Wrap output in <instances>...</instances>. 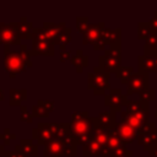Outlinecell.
Here are the masks:
<instances>
[{
  "label": "cell",
  "instance_id": "21",
  "mask_svg": "<svg viewBox=\"0 0 157 157\" xmlns=\"http://www.w3.org/2000/svg\"><path fill=\"white\" fill-rule=\"evenodd\" d=\"M9 94H10L9 104L11 107H21L22 103L27 99V90L26 88H22V90L11 88L9 91Z\"/></svg>",
  "mask_w": 157,
  "mask_h": 157
},
{
  "label": "cell",
  "instance_id": "11",
  "mask_svg": "<svg viewBox=\"0 0 157 157\" xmlns=\"http://www.w3.org/2000/svg\"><path fill=\"white\" fill-rule=\"evenodd\" d=\"M54 44L50 43L47 39H38L32 38V50L31 55H45V56H53L55 54Z\"/></svg>",
  "mask_w": 157,
  "mask_h": 157
},
{
  "label": "cell",
  "instance_id": "30",
  "mask_svg": "<svg viewBox=\"0 0 157 157\" xmlns=\"http://www.w3.org/2000/svg\"><path fill=\"white\" fill-rule=\"evenodd\" d=\"M157 50V34L152 33L145 42V47H144V54H150V53H155Z\"/></svg>",
  "mask_w": 157,
  "mask_h": 157
},
{
  "label": "cell",
  "instance_id": "16",
  "mask_svg": "<svg viewBox=\"0 0 157 157\" xmlns=\"http://www.w3.org/2000/svg\"><path fill=\"white\" fill-rule=\"evenodd\" d=\"M54 109V102L48 99H39L32 107V115L37 118H48Z\"/></svg>",
  "mask_w": 157,
  "mask_h": 157
},
{
  "label": "cell",
  "instance_id": "14",
  "mask_svg": "<svg viewBox=\"0 0 157 157\" xmlns=\"http://www.w3.org/2000/svg\"><path fill=\"white\" fill-rule=\"evenodd\" d=\"M139 72H152L157 70V53H150V54H144L139 56Z\"/></svg>",
  "mask_w": 157,
  "mask_h": 157
},
{
  "label": "cell",
  "instance_id": "37",
  "mask_svg": "<svg viewBox=\"0 0 157 157\" xmlns=\"http://www.w3.org/2000/svg\"><path fill=\"white\" fill-rule=\"evenodd\" d=\"M20 108H21V120L25 121V123H32V120H33V115H32L31 113L27 112L26 105H21Z\"/></svg>",
  "mask_w": 157,
  "mask_h": 157
},
{
  "label": "cell",
  "instance_id": "19",
  "mask_svg": "<svg viewBox=\"0 0 157 157\" xmlns=\"http://www.w3.org/2000/svg\"><path fill=\"white\" fill-rule=\"evenodd\" d=\"M137 140H139V145L142 146V148L145 151H150L152 147H155L157 145V128H155L153 130H151L148 132L139 135Z\"/></svg>",
  "mask_w": 157,
  "mask_h": 157
},
{
  "label": "cell",
  "instance_id": "6",
  "mask_svg": "<svg viewBox=\"0 0 157 157\" xmlns=\"http://www.w3.org/2000/svg\"><path fill=\"white\" fill-rule=\"evenodd\" d=\"M129 103L128 101V96L123 94L120 90L115 88V90H109V92L107 94H104V105L110 108V110L115 112V113H120L123 110V107L125 108L126 104Z\"/></svg>",
  "mask_w": 157,
  "mask_h": 157
},
{
  "label": "cell",
  "instance_id": "35",
  "mask_svg": "<svg viewBox=\"0 0 157 157\" xmlns=\"http://www.w3.org/2000/svg\"><path fill=\"white\" fill-rule=\"evenodd\" d=\"M131 155H132V152L129 151V150L124 146V147H120V148L113 151L109 157H129V156H131Z\"/></svg>",
  "mask_w": 157,
  "mask_h": 157
},
{
  "label": "cell",
  "instance_id": "44",
  "mask_svg": "<svg viewBox=\"0 0 157 157\" xmlns=\"http://www.w3.org/2000/svg\"><path fill=\"white\" fill-rule=\"evenodd\" d=\"M155 117H157V107H156V110H155Z\"/></svg>",
  "mask_w": 157,
  "mask_h": 157
},
{
  "label": "cell",
  "instance_id": "41",
  "mask_svg": "<svg viewBox=\"0 0 157 157\" xmlns=\"http://www.w3.org/2000/svg\"><path fill=\"white\" fill-rule=\"evenodd\" d=\"M148 152H150V156H151V157H157V145H156L155 147H152Z\"/></svg>",
  "mask_w": 157,
  "mask_h": 157
},
{
  "label": "cell",
  "instance_id": "1",
  "mask_svg": "<svg viewBox=\"0 0 157 157\" xmlns=\"http://www.w3.org/2000/svg\"><path fill=\"white\" fill-rule=\"evenodd\" d=\"M31 52L27 49L26 44L20 45V50H12L10 47H5L4 49V67L9 72L10 77L13 78L17 74L26 71L28 67H31L32 60Z\"/></svg>",
  "mask_w": 157,
  "mask_h": 157
},
{
  "label": "cell",
  "instance_id": "40",
  "mask_svg": "<svg viewBox=\"0 0 157 157\" xmlns=\"http://www.w3.org/2000/svg\"><path fill=\"white\" fill-rule=\"evenodd\" d=\"M71 52L70 50H65V52H60V61H66L67 59H71Z\"/></svg>",
  "mask_w": 157,
  "mask_h": 157
},
{
  "label": "cell",
  "instance_id": "24",
  "mask_svg": "<svg viewBox=\"0 0 157 157\" xmlns=\"http://www.w3.org/2000/svg\"><path fill=\"white\" fill-rule=\"evenodd\" d=\"M20 146L22 152H25L27 156H33L37 157L38 156V145L33 142V139H22L20 141Z\"/></svg>",
  "mask_w": 157,
  "mask_h": 157
},
{
  "label": "cell",
  "instance_id": "26",
  "mask_svg": "<svg viewBox=\"0 0 157 157\" xmlns=\"http://www.w3.org/2000/svg\"><path fill=\"white\" fill-rule=\"evenodd\" d=\"M101 152L102 146L94 139H92L90 144L82 147V156H101Z\"/></svg>",
  "mask_w": 157,
  "mask_h": 157
},
{
  "label": "cell",
  "instance_id": "18",
  "mask_svg": "<svg viewBox=\"0 0 157 157\" xmlns=\"http://www.w3.org/2000/svg\"><path fill=\"white\" fill-rule=\"evenodd\" d=\"M102 39L105 42L108 47L121 45V28H105L102 33Z\"/></svg>",
  "mask_w": 157,
  "mask_h": 157
},
{
  "label": "cell",
  "instance_id": "3",
  "mask_svg": "<svg viewBox=\"0 0 157 157\" xmlns=\"http://www.w3.org/2000/svg\"><path fill=\"white\" fill-rule=\"evenodd\" d=\"M121 66V45L109 47L99 56V67L105 72H115Z\"/></svg>",
  "mask_w": 157,
  "mask_h": 157
},
{
  "label": "cell",
  "instance_id": "5",
  "mask_svg": "<svg viewBox=\"0 0 157 157\" xmlns=\"http://www.w3.org/2000/svg\"><path fill=\"white\" fill-rule=\"evenodd\" d=\"M0 44H4L5 47L21 45V38L18 36L16 23L0 22Z\"/></svg>",
  "mask_w": 157,
  "mask_h": 157
},
{
  "label": "cell",
  "instance_id": "4",
  "mask_svg": "<svg viewBox=\"0 0 157 157\" xmlns=\"http://www.w3.org/2000/svg\"><path fill=\"white\" fill-rule=\"evenodd\" d=\"M87 78H88L87 86H88L90 90L93 91V93L96 96L104 94L107 90H110L109 74H105L99 66L94 67L93 71L88 72Z\"/></svg>",
  "mask_w": 157,
  "mask_h": 157
},
{
  "label": "cell",
  "instance_id": "39",
  "mask_svg": "<svg viewBox=\"0 0 157 157\" xmlns=\"http://www.w3.org/2000/svg\"><path fill=\"white\" fill-rule=\"evenodd\" d=\"M148 23H150V26L152 28V32L157 34V11L155 12V16L148 21Z\"/></svg>",
  "mask_w": 157,
  "mask_h": 157
},
{
  "label": "cell",
  "instance_id": "23",
  "mask_svg": "<svg viewBox=\"0 0 157 157\" xmlns=\"http://www.w3.org/2000/svg\"><path fill=\"white\" fill-rule=\"evenodd\" d=\"M109 135H110V130L97 126L93 131V139L102 146V148L107 147L108 145V140H109Z\"/></svg>",
  "mask_w": 157,
  "mask_h": 157
},
{
  "label": "cell",
  "instance_id": "9",
  "mask_svg": "<svg viewBox=\"0 0 157 157\" xmlns=\"http://www.w3.org/2000/svg\"><path fill=\"white\" fill-rule=\"evenodd\" d=\"M120 117L121 120H124L125 123H128L129 125H131L132 128L136 129V131L139 129H141L146 123H148V112H137V113H129L126 110H121L120 112Z\"/></svg>",
  "mask_w": 157,
  "mask_h": 157
},
{
  "label": "cell",
  "instance_id": "27",
  "mask_svg": "<svg viewBox=\"0 0 157 157\" xmlns=\"http://www.w3.org/2000/svg\"><path fill=\"white\" fill-rule=\"evenodd\" d=\"M120 147H124V142L120 140L118 132L115 131V129H112L110 130V135H109V140H108V145H107V148L113 152Z\"/></svg>",
  "mask_w": 157,
  "mask_h": 157
},
{
  "label": "cell",
  "instance_id": "22",
  "mask_svg": "<svg viewBox=\"0 0 157 157\" xmlns=\"http://www.w3.org/2000/svg\"><path fill=\"white\" fill-rule=\"evenodd\" d=\"M70 61H71V65L76 69L77 72H82L83 69H86L88 66V56L85 55L82 53V50H80V49L76 50L75 55L70 59Z\"/></svg>",
  "mask_w": 157,
  "mask_h": 157
},
{
  "label": "cell",
  "instance_id": "31",
  "mask_svg": "<svg viewBox=\"0 0 157 157\" xmlns=\"http://www.w3.org/2000/svg\"><path fill=\"white\" fill-rule=\"evenodd\" d=\"M152 28L150 26L148 22H140L139 23V28H137V37L140 39H147L151 34H152Z\"/></svg>",
  "mask_w": 157,
  "mask_h": 157
},
{
  "label": "cell",
  "instance_id": "42",
  "mask_svg": "<svg viewBox=\"0 0 157 157\" xmlns=\"http://www.w3.org/2000/svg\"><path fill=\"white\" fill-rule=\"evenodd\" d=\"M5 152H6V150H5V146H2V145H0V157H1V156L4 157V155H5Z\"/></svg>",
  "mask_w": 157,
  "mask_h": 157
},
{
  "label": "cell",
  "instance_id": "36",
  "mask_svg": "<svg viewBox=\"0 0 157 157\" xmlns=\"http://www.w3.org/2000/svg\"><path fill=\"white\" fill-rule=\"evenodd\" d=\"M4 157H27V155H26L25 152H22L21 146L17 145V146L15 147V151H7V150H6Z\"/></svg>",
  "mask_w": 157,
  "mask_h": 157
},
{
  "label": "cell",
  "instance_id": "10",
  "mask_svg": "<svg viewBox=\"0 0 157 157\" xmlns=\"http://www.w3.org/2000/svg\"><path fill=\"white\" fill-rule=\"evenodd\" d=\"M105 29V23L99 22L96 25H88V27L82 33V43L83 44H94L101 37L103 31Z\"/></svg>",
  "mask_w": 157,
  "mask_h": 157
},
{
  "label": "cell",
  "instance_id": "17",
  "mask_svg": "<svg viewBox=\"0 0 157 157\" xmlns=\"http://www.w3.org/2000/svg\"><path fill=\"white\" fill-rule=\"evenodd\" d=\"M115 115H117V113L113 112V110H107V112L99 113L96 117L97 126H101V128H104V129H108V130L114 129L115 124H117Z\"/></svg>",
  "mask_w": 157,
  "mask_h": 157
},
{
  "label": "cell",
  "instance_id": "34",
  "mask_svg": "<svg viewBox=\"0 0 157 157\" xmlns=\"http://www.w3.org/2000/svg\"><path fill=\"white\" fill-rule=\"evenodd\" d=\"M87 27H88V18L86 16H77L76 17V29L78 32L83 33Z\"/></svg>",
  "mask_w": 157,
  "mask_h": 157
},
{
  "label": "cell",
  "instance_id": "29",
  "mask_svg": "<svg viewBox=\"0 0 157 157\" xmlns=\"http://www.w3.org/2000/svg\"><path fill=\"white\" fill-rule=\"evenodd\" d=\"M70 42H71V28H67V27H66L65 32L59 37V39H58V42H56L55 45L59 47L60 52H65V50H66L65 48H66V45H67Z\"/></svg>",
  "mask_w": 157,
  "mask_h": 157
},
{
  "label": "cell",
  "instance_id": "12",
  "mask_svg": "<svg viewBox=\"0 0 157 157\" xmlns=\"http://www.w3.org/2000/svg\"><path fill=\"white\" fill-rule=\"evenodd\" d=\"M43 29H44V33H45V38L55 45L59 37L65 32L66 25H65V22H61V23L44 22L43 23Z\"/></svg>",
  "mask_w": 157,
  "mask_h": 157
},
{
  "label": "cell",
  "instance_id": "13",
  "mask_svg": "<svg viewBox=\"0 0 157 157\" xmlns=\"http://www.w3.org/2000/svg\"><path fill=\"white\" fill-rule=\"evenodd\" d=\"M115 131L118 132L120 140L124 144H131L137 136H136V129L125 123L124 120H120L119 123L115 124Z\"/></svg>",
  "mask_w": 157,
  "mask_h": 157
},
{
  "label": "cell",
  "instance_id": "8",
  "mask_svg": "<svg viewBox=\"0 0 157 157\" xmlns=\"http://www.w3.org/2000/svg\"><path fill=\"white\" fill-rule=\"evenodd\" d=\"M150 78H148V74L145 72H135L128 85H126V96L129 94H134V93H140L144 90L150 88Z\"/></svg>",
  "mask_w": 157,
  "mask_h": 157
},
{
  "label": "cell",
  "instance_id": "20",
  "mask_svg": "<svg viewBox=\"0 0 157 157\" xmlns=\"http://www.w3.org/2000/svg\"><path fill=\"white\" fill-rule=\"evenodd\" d=\"M16 26H17V32H18V36L21 39L32 38L34 28H33V25L31 22H28L26 17H21V21L16 22Z\"/></svg>",
  "mask_w": 157,
  "mask_h": 157
},
{
  "label": "cell",
  "instance_id": "45",
  "mask_svg": "<svg viewBox=\"0 0 157 157\" xmlns=\"http://www.w3.org/2000/svg\"><path fill=\"white\" fill-rule=\"evenodd\" d=\"M156 74H157V70H156Z\"/></svg>",
  "mask_w": 157,
  "mask_h": 157
},
{
  "label": "cell",
  "instance_id": "25",
  "mask_svg": "<svg viewBox=\"0 0 157 157\" xmlns=\"http://www.w3.org/2000/svg\"><path fill=\"white\" fill-rule=\"evenodd\" d=\"M126 112L129 113H137V112H148L150 110V103L144 101H129V103L125 107Z\"/></svg>",
  "mask_w": 157,
  "mask_h": 157
},
{
  "label": "cell",
  "instance_id": "43",
  "mask_svg": "<svg viewBox=\"0 0 157 157\" xmlns=\"http://www.w3.org/2000/svg\"><path fill=\"white\" fill-rule=\"evenodd\" d=\"M4 99V93H2V91H1V88H0V102Z\"/></svg>",
  "mask_w": 157,
  "mask_h": 157
},
{
  "label": "cell",
  "instance_id": "28",
  "mask_svg": "<svg viewBox=\"0 0 157 157\" xmlns=\"http://www.w3.org/2000/svg\"><path fill=\"white\" fill-rule=\"evenodd\" d=\"M114 74H115V76L120 80V82H121V83L128 85V82H129L130 77H131L135 72H134L132 67H130V66H120V67H119Z\"/></svg>",
  "mask_w": 157,
  "mask_h": 157
},
{
  "label": "cell",
  "instance_id": "2",
  "mask_svg": "<svg viewBox=\"0 0 157 157\" xmlns=\"http://www.w3.org/2000/svg\"><path fill=\"white\" fill-rule=\"evenodd\" d=\"M71 123H63L67 135L77 139L82 135L93 134L94 129L97 128L96 118H91L88 112H75L71 115Z\"/></svg>",
  "mask_w": 157,
  "mask_h": 157
},
{
  "label": "cell",
  "instance_id": "15",
  "mask_svg": "<svg viewBox=\"0 0 157 157\" xmlns=\"http://www.w3.org/2000/svg\"><path fill=\"white\" fill-rule=\"evenodd\" d=\"M43 156L44 157H63V156H65V146H64L63 137L54 139L48 146H45L43 150Z\"/></svg>",
  "mask_w": 157,
  "mask_h": 157
},
{
  "label": "cell",
  "instance_id": "32",
  "mask_svg": "<svg viewBox=\"0 0 157 157\" xmlns=\"http://www.w3.org/2000/svg\"><path fill=\"white\" fill-rule=\"evenodd\" d=\"M139 98H140V101H144V102L150 103L151 101H155L156 99V91L152 90V88L144 90V91H141L139 93Z\"/></svg>",
  "mask_w": 157,
  "mask_h": 157
},
{
  "label": "cell",
  "instance_id": "33",
  "mask_svg": "<svg viewBox=\"0 0 157 157\" xmlns=\"http://www.w3.org/2000/svg\"><path fill=\"white\" fill-rule=\"evenodd\" d=\"M15 139H16V135L12 134L9 128H6L2 132H0V140L4 141V145L5 146H9L10 142H11V140H15Z\"/></svg>",
  "mask_w": 157,
  "mask_h": 157
},
{
  "label": "cell",
  "instance_id": "38",
  "mask_svg": "<svg viewBox=\"0 0 157 157\" xmlns=\"http://www.w3.org/2000/svg\"><path fill=\"white\" fill-rule=\"evenodd\" d=\"M93 49L94 50H103V49L105 50V42L102 39V37L93 44Z\"/></svg>",
  "mask_w": 157,
  "mask_h": 157
},
{
  "label": "cell",
  "instance_id": "7",
  "mask_svg": "<svg viewBox=\"0 0 157 157\" xmlns=\"http://www.w3.org/2000/svg\"><path fill=\"white\" fill-rule=\"evenodd\" d=\"M32 136L33 140L37 141L38 146H44V147L48 146L55 139L50 123H38L37 128L32 130Z\"/></svg>",
  "mask_w": 157,
  "mask_h": 157
}]
</instances>
